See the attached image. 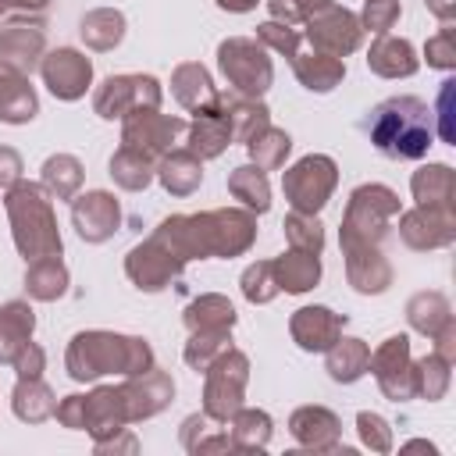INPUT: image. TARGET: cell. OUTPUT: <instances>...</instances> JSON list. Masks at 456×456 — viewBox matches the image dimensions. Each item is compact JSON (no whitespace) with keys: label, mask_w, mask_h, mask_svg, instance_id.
<instances>
[{"label":"cell","mask_w":456,"mask_h":456,"mask_svg":"<svg viewBox=\"0 0 456 456\" xmlns=\"http://www.w3.org/2000/svg\"><path fill=\"white\" fill-rule=\"evenodd\" d=\"M157 235L182 260L239 256L256 239V217H253V210H239V207H221V210H207V214H175L157 228Z\"/></svg>","instance_id":"1"},{"label":"cell","mask_w":456,"mask_h":456,"mask_svg":"<svg viewBox=\"0 0 456 456\" xmlns=\"http://www.w3.org/2000/svg\"><path fill=\"white\" fill-rule=\"evenodd\" d=\"M64 367L75 381H96L100 374H142L153 367V349L146 338L118 331H78L68 346Z\"/></svg>","instance_id":"2"},{"label":"cell","mask_w":456,"mask_h":456,"mask_svg":"<svg viewBox=\"0 0 456 456\" xmlns=\"http://www.w3.org/2000/svg\"><path fill=\"white\" fill-rule=\"evenodd\" d=\"M370 142L395 160H417L435 142V118L431 107L417 96H392L370 110L367 121Z\"/></svg>","instance_id":"3"},{"label":"cell","mask_w":456,"mask_h":456,"mask_svg":"<svg viewBox=\"0 0 456 456\" xmlns=\"http://www.w3.org/2000/svg\"><path fill=\"white\" fill-rule=\"evenodd\" d=\"M7 217H11V232H14V246L25 256V264L39 260V256H61V232H57V217L50 207V192L36 182H14L4 196Z\"/></svg>","instance_id":"4"},{"label":"cell","mask_w":456,"mask_h":456,"mask_svg":"<svg viewBox=\"0 0 456 456\" xmlns=\"http://www.w3.org/2000/svg\"><path fill=\"white\" fill-rule=\"evenodd\" d=\"M399 217V196L388 185H360L349 192L342 217V249L349 246H378L388 235V224Z\"/></svg>","instance_id":"5"},{"label":"cell","mask_w":456,"mask_h":456,"mask_svg":"<svg viewBox=\"0 0 456 456\" xmlns=\"http://www.w3.org/2000/svg\"><path fill=\"white\" fill-rule=\"evenodd\" d=\"M217 64H221V75L228 78L232 93H242V96H264L274 78L271 57L260 46V39H246V36L224 39L217 46Z\"/></svg>","instance_id":"6"},{"label":"cell","mask_w":456,"mask_h":456,"mask_svg":"<svg viewBox=\"0 0 456 456\" xmlns=\"http://www.w3.org/2000/svg\"><path fill=\"white\" fill-rule=\"evenodd\" d=\"M207 385H203V413L217 424H224L246 395V381H249V360L239 349H224L207 370Z\"/></svg>","instance_id":"7"},{"label":"cell","mask_w":456,"mask_h":456,"mask_svg":"<svg viewBox=\"0 0 456 456\" xmlns=\"http://www.w3.org/2000/svg\"><path fill=\"white\" fill-rule=\"evenodd\" d=\"M335 182H338V167L324 153H310V157L296 160L292 167H285V175H281L285 200L299 214H317L328 203V196L335 192Z\"/></svg>","instance_id":"8"},{"label":"cell","mask_w":456,"mask_h":456,"mask_svg":"<svg viewBox=\"0 0 456 456\" xmlns=\"http://www.w3.org/2000/svg\"><path fill=\"white\" fill-rule=\"evenodd\" d=\"M121 121H125V125H121V146L139 150V153H146L150 160L171 153L175 142H178V135L189 128L182 118L160 114L157 107H139V110L125 114Z\"/></svg>","instance_id":"9"},{"label":"cell","mask_w":456,"mask_h":456,"mask_svg":"<svg viewBox=\"0 0 456 456\" xmlns=\"http://www.w3.org/2000/svg\"><path fill=\"white\" fill-rule=\"evenodd\" d=\"M303 36L310 39V46H314L317 53L346 57V53H353V50L360 46L363 25H360V18H356L353 11L338 7L335 0H328V4H321V7L306 18V32H303Z\"/></svg>","instance_id":"10"},{"label":"cell","mask_w":456,"mask_h":456,"mask_svg":"<svg viewBox=\"0 0 456 456\" xmlns=\"http://www.w3.org/2000/svg\"><path fill=\"white\" fill-rule=\"evenodd\" d=\"M139 107H160V82L153 75H110L93 96V110L103 121L125 118Z\"/></svg>","instance_id":"11"},{"label":"cell","mask_w":456,"mask_h":456,"mask_svg":"<svg viewBox=\"0 0 456 456\" xmlns=\"http://www.w3.org/2000/svg\"><path fill=\"white\" fill-rule=\"evenodd\" d=\"M185 267V260L153 232L146 242L132 246V253L125 256V274L135 281V289L142 292H160L171 285V278H178V271Z\"/></svg>","instance_id":"12"},{"label":"cell","mask_w":456,"mask_h":456,"mask_svg":"<svg viewBox=\"0 0 456 456\" xmlns=\"http://www.w3.org/2000/svg\"><path fill=\"white\" fill-rule=\"evenodd\" d=\"M367 370H374L381 392L392 403H406L417 395L413 388V360H410V338L406 335H388L367 360Z\"/></svg>","instance_id":"13"},{"label":"cell","mask_w":456,"mask_h":456,"mask_svg":"<svg viewBox=\"0 0 456 456\" xmlns=\"http://www.w3.org/2000/svg\"><path fill=\"white\" fill-rule=\"evenodd\" d=\"M125 424H132V410H128V395L121 385H103L93 395H82L78 431H89L93 442H103V438L125 431Z\"/></svg>","instance_id":"14"},{"label":"cell","mask_w":456,"mask_h":456,"mask_svg":"<svg viewBox=\"0 0 456 456\" xmlns=\"http://www.w3.org/2000/svg\"><path fill=\"white\" fill-rule=\"evenodd\" d=\"M399 235L410 249H438L456 239V207H413L399 214Z\"/></svg>","instance_id":"15"},{"label":"cell","mask_w":456,"mask_h":456,"mask_svg":"<svg viewBox=\"0 0 456 456\" xmlns=\"http://www.w3.org/2000/svg\"><path fill=\"white\" fill-rule=\"evenodd\" d=\"M39 71H43V82L46 89L57 96V100H78L86 96L89 82H93V61L71 46H61V50H50L43 61H39Z\"/></svg>","instance_id":"16"},{"label":"cell","mask_w":456,"mask_h":456,"mask_svg":"<svg viewBox=\"0 0 456 456\" xmlns=\"http://www.w3.org/2000/svg\"><path fill=\"white\" fill-rule=\"evenodd\" d=\"M71 224L86 242H107L121 224V207L103 189L82 192L71 200Z\"/></svg>","instance_id":"17"},{"label":"cell","mask_w":456,"mask_h":456,"mask_svg":"<svg viewBox=\"0 0 456 456\" xmlns=\"http://www.w3.org/2000/svg\"><path fill=\"white\" fill-rule=\"evenodd\" d=\"M43 46H46V32L39 21H28L25 14L0 21V61L14 64L18 71L28 75L43 61Z\"/></svg>","instance_id":"18"},{"label":"cell","mask_w":456,"mask_h":456,"mask_svg":"<svg viewBox=\"0 0 456 456\" xmlns=\"http://www.w3.org/2000/svg\"><path fill=\"white\" fill-rule=\"evenodd\" d=\"M342 324H346V317L335 314V310H328V306H299L292 314V321H289V331H292V338H296L299 349L324 353L342 335Z\"/></svg>","instance_id":"19"},{"label":"cell","mask_w":456,"mask_h":456,"mask_svg":"<svg viewBox=\"0 0 456 456\" xmlns=\"http://www.w3.org/2000/svg\"><path fill=\"white\" fill-rule=\"evenodd\" d=\"M289 431L299 445L314 452H331L338 449V438H342V424L328 406H299L289 417Z\"/></svg>","instance_id":"20"},{"label":"cell","mask_w":456,"mask_h":456,"mask_svg":"<svg viewBox=\"0 0 456 456\" xmlns=\"http://www.w3.org/2000/svg\"><path fill=\"white\" fill-rule=\"evenodd\" d=\"M125 395H128V410H132V420H142V417H153L160 413L171 395H175V381L171 374H164L160 367H150L142 374H132L125 385Z\"/></svg>","instance_id":"21"},{"label":"cell","mask_w":456,"mask_h":456,"mask_svg":"<svg viewBox=\"0 0 456 456\" xmlns=\"http://www.w3.org/2000/svg\"><path fill=\"white\" fill-rule=\"evenodd\" d=\"M36 114H39V100H36V89H32L28 75L18 71L14 64L0 61V121L25 125Z\"/></svg>","instance_id":"22"},{"label":"cell","mask_w":456,"mask_h":456,"mask_svg":"<svg viewBox=\"0 0 456 456\" xmlns=\"http://www.w3.org/2000/svg\"><path fill=\"white\" fill-rule=\"evenodd\" d=\"M346 253V274H349V285L363 296L370 292H385L392 285V267L388 260L381 256L378 246H349L342 249Z\"/></svg>","instance_id":"23"},{"label":"cell","mask_w":456,"mask_h":456,"mask_svg":"<svg viewBox=\"0 0 456 456\" xmlns=\"http://www.w3.org/2000/svg\"><path fill=\"white\" fill-rule=\"evenodd\" d=\"M171 93H175V100H178L185 110H192V114L214 110V107H217V96H221V93L214 89L207 68L196 64V61H185V64L175 68V75H171Z\"/></svg>","instance_id":"24"},{"label":"cell","mask_w":456,"mask_h":456,"mask_svg":"<svg viewBox=\"0 0 456 456\" xmlns=\"http://www.w3.org/2000/svg\"><path fill=\"white\" fill-rule=\"evenodd\" d=\"M367 68L374 71V75H381V78H410L417 68H420V61H417V53H413V46H410V39H399V36H378L374 43H370V50H367Z\"/></svg>","instance_id":"25"},{"label":"cell","mask_w":456,"mask_h":456,"mask_svg":"<svg viewBox=\"0 0 456 456\" xmlns=\"http://www.w3.org/2000/svg\"><path fill=\"white\" fill-rule=\"evenodd\" d=\"M221 114L228 121V132L235 142H249L260 128L271 125V110L260 103V96H242V93H221Z\"/></svg>","instance_id":"26"},{"label":"cell","mask_w":456,"mask_h":456,"mask_svg":"<svg viewBox=\"0 0 456 456\" xmlns=\"http://www.w3.org/2000/svg\"><path fill=\"white\" fill-rule=\"evenodd\" d=\"M189 132V153H196L200 160H210V157H217L228 142H232V132H228V121H224V114H221V96H217V107L214 110H203V114H196V121L185 128Z\"/></svg>","instance_id":"27"},{"label":"cell","mask_w":456,"mask_h":456,"mask_svg":"<svg viewBox=\"0 0 456 456\" xmlns=\"http://www.w3.org/2000/svg\"><path fill=\"white\" fill-rule=\"evenodd\" d=\"M413 200L420 207H456V175L449 164H424L410 178Z\"/></svg>","instance_id":"28"},{"label":"cell","mask_w":456,"mask_h":456,"mask_svg":"<svg viewBox=\"0 0 456 456\" xmlns=\"http://www.w3.org/2000/svg\"><path fill=\"white\" fill-rule=\"evenodd\" d=\"M274 267V281L285 292H306L321 281V253H306V249H289L278 260H271Z\"/></svg>","instance_id":"29"},{"label":"cell","mask_w":456,"mask_h":456,"mask_svg":"<svg viewBox=\"0 0 456 456\" xmlns=\"http://www.w3.org/2000/svg\"><path fill=\"white\" fill-rule=\"evenodd\" d=\"M157 178H160V185H164L171 196H189V192H196L200 182H203V164H200V157L189 153V150H171V153L160 157Z\"/></svg>","instance_id":"30"},{"label":"cell","mask_w":456,"mask_h":456,"mask_svg":"<svg viewBox=\"0 0 456 456\" xmlns=\"http://www.w3.org/2000/svg\"><path fill=\"white\" fill-rule=\"evenodd\" d=\"M296 78L310 89V93H331L342 78H346V64L342 57H328V53H296L292 57Z\"/></svg>","instance_id":"31"},{"label":"cell","mask_w":456,"mask_h":456,"mask_svg":"<svg viewBox=\"0 0 456 456\" xmlns=\"http://www.w3.org/2000/svg\"><path fill=\"white\" fill-rule=\"evenodd\" d=\"M324 353H328V374H331V381L349 385V381H356V378L367 374L370 346H367L363 338H342V335H338Z\"/></svg>","instance_id":"32"},{"label":"cell","mask_w":456,"mask_h":456,"mask_svg":"<svg viewBox=\"0 0 456 456\" xmlns=\"http://www.w3.org/2000/svg\"><path fill=\"white\" fill-rule=\"evenodd\" d=\"M11 406H14V417L25 420V424H43L53 417L57 410V399L53 392L39 381V378H18L14 392H11Z\"/></svg>","instance_id":"33"},{"label":"cell","mask_w":456,"mask_h":456,"mask_svg":"<svg viewBox=\"0 0 456 456\" xmlns=\"http://www.w3.org/2000/svg\"><path fill=\"white\" fill-rule=\"evenodd\" d=\"M32 328H36V317H32V306L28 303H4L0 306V363H11L14 353L32 338Z\"/></svg>","instance_id":"34"},{"label":"cell","mask_w":456,"mask_h":456,"mask_svg":"<svg viewBox=\"0 0 456 456\" xmlns=\"http://www.w3.org/2000/svg\"><path fill=\"white\" fill-rule=\"evenodd\" d=\"M64 289H68V267L61 264V256H39V260L28 264V271H25V292L32 299L50 303V299L64 296Z\"/></svg>","instance_id":"35"},{"label":"cell","mask_w":456,"mask_h":456,"mask_svg":"<svg viewBox=\"0 0 456 456\" xmlns=\"http://www.w3.org/2000/svg\"><path fill=\"white\" fill-rule=\"evenodd\" d=\"M185 324H189V331H232L235 310L224 296L210 292V296H200L185 306Z\"/></svg>","instance_id":"36"},{"label":"cell","mask_w":456,"mask_h":456,"mask_svg":"<svg viewBox=\"0 0 456 456\" xmlns=\"http://www.w3.org/2000/svg\"><path fill=\"white\" fill-rule=\"evenodd\" d=\"M224 424H228V438H232L235 449L253 452V449H264V445L271 442V417H267L264 410H246V406H239Z\"/></svg>","instance_id":"37"},{"label":"cell","mask_w":456,"mask_h":456,"mask_svg":"<svg viewBox=\"0 0 456 456\" xmlns=\"http://www.w3.org/2000/svg\"><path fill=\"white\" fill-rule=\"evenodd\" d=\"M110 178H114L121 189L139 192V189H146V185L157 178V164H153L146 153L121 146V150L110 157Z\"/></svg>","instance_id":"38"},{"label":"cell","mask_w":456,"mask_h":456,"mask_svg":"<svg viewBox=\"0 0 456 456\" xmlns=\"http://www.w3.org/2000/svg\"><path fill=\"white\" fill-rule=\"evenodd\" d=\"M228 192H232L235 200H242V207L253 210V214H264V210L271 207V185H267V178H264V171H260L256 164L235 167V171L228 175Z\"/></svg>","instance_id":"39"},{"label":"cell","mask_w":456,"mask_h":456,"mask_svg":"<svg viewBox=\"0 0 456 456\" xmlns=\"http://www.w3.org/2000/svg\"><path fill=\"white\" fill-rule=\"evenodd\" d=\"M82 185V164L71 153H57L43 164V189L57 200H75Z\"/></svg>","instance_id":"40"},{"label":"cell","mask_w":456,"mask_h":456,"mask_svg":"<svg viewBox=\"0 0 456 456\" xmlns=\"http://www.w3.org/2000/svg\"><path fill=\"white\" fill-rule=\"evenodd\" d=\"M125 36V18L121 11H110V7H100V11H89L82 18V39L86 46L93 50H114Z\"/></svg>","instance_id":"41"},{"label":"cell","mask_w":456,"mask_h":456,"mask_svg":"<svg viewBox=\"0 0 456 456\" xmlns=\"http://www.w3.org/2000/svg\"><path fill=\"white\" fill-rule=\"evenodd\" d=\"M406 317H410L413 331L435 335V331L452 317V310H449V299H445L442 292H417V296L410 299V306H406Z\"/></svg>","instance_id":"42"},{"label":"cell","mask_w":456,"mask_h":456,"mask_svg":"<svg viewBox=\"0 0 456 456\" xmlns=\"http://www.w3.org/2000/svg\"><path fill=\"white\" fill-rule=\"evenodd\" d=\"M246 146H249V157H253V164H256L260 171H274V167L285 164V157H289V150H292V139H289V132L267 125V128H260Z\"/></svg>","instance_id":"43"},{"label":"cell","mask_w":456,"mask_h":456,"mask_svg":"<svg viewBox=\"0 0 456 456\" xmlns=\"http://www.w3.org/2000/svg\"><path fill=\"white\" fill-rule=\"evenodd\" d=\"M214 424H217V420H210L207 413L185 417V424H182V445H185L189 452H224V449H235L232 438H228V428H224L221 435H210Z\"/></svg>","instance_id":"44"},{"label":"cell","mask_w":456,"mask_h":456,"mask_svg":"<svg viewBox=\"0 0 456 456\" xmlns=\"http://www.w3.org/2000/svg\"><path fill=\"white\" fill-rule=\"evenodd\" d=\"M449 360H442L438 353H428L424 360H417L413 363V388H417V395H424L428 403H435V399H442L445 395V388H449Z\"/></svg>","instance_id":"45"},{"label":"cell","mask_w":456,"mask_h":456,"mask_svg":"<svg viewBox=\"0 0 456 456\" xmlns=\"http://www.w3.org/2000/svg\"><path fill=\"white\" fill-rule=\"evenodd\" d=\"M224 349H232L228 331H192V338L185 342V363H189L196 374H203Z\"/></svg>","instance_id":"46"},{"label":"cell","mask_w":456,"mask_h":456,"mask_svg":"<svg viewBox=\"0 0 456 456\" xmlns=\"http://www.w3.org/2000/svg\"><path fill=\"white\" fill-rule=\"evenodd\" d=\"M285 239H289L292 249L321 253V246H324V228H321V221H317L314 214H299V210H292V214L285 217Z\"/></svg>","instance_id":"47"},{"label":"cell","mask_w":456,"mask_h":456,"mask_svg":"<svg viewBox=\"0 0 456 456\" xmlns=\"http://www.w3.org/2000/svg\"><path fill=\"white\" fill-rule=\"evenodd\" d=\"M278 292H281V289H278V281H274L271 260H256V264H249V267L242 271V296H246L249 303H271Z\"/></svg>","instance_id":"48"},{"label":"cell","mask_w":456,"mask_h":456,"mask_svg":"<svg viewBox=\"0 0 456 456\" xmlns=\"http://www.w3.org/2000/svg\"><path fill=\"white\" fill-rule=\"evenodd\" d=\"M256 39H260V46H271L274 53H285L289 61L299 53V43H303V32L299 28H292V25H285V21H264V25H256Z\"/></svg>","instance_id":"49"},{"label":"cell","mask_w":456,"mask_h":456,"mask_svg":"<svg viewBox=\"0 0 456 456\" xmlns=\"http://www.w3.org/2000/svg\"><path fill=\"white\" fill-rule=\"evenodd\" d=\"M356 431H360V442L370 449V452H388L392 449V428L381 413H370V410H360L356 413Z\"/></svg>","instance_id":"50"},{"label":"cell","mask_w":456,"mask_h":456,"mask_svg":"<svg viewBox=\"0 0 456 456\" xmlns=\"http://www.w3.org/2000/svg\"><path fill=\"white\" fill-rule=\"evenodd\" d=\"M424 57L431 68H442V71H452L456 68V28L445 21V28H438L428 46H424Z\"/></svg>","instance_id":"51"},{"label":"cell","mask_w":456,"mask_h":456,"mask_svg":"<svg viewBox=\"0 0 456 456\" xmlns=\"http://www.w3.org/2000/svg\"><path fill=\"white\" fill-rule=\"evenodd\" d=\"M399 14H403L399 0H367L363 4V14H360V25L370 28L374 36H385L399 21Z\"/></svg>","instance_id":"52"},{"label":"cell","mask_w":456,"mask_h":456,"mask_svg":"<svg viewBox=\"0 0 456 456\" xmlns=\"http://www.w3.org/2000/svg\"><path fill=\"white\" fill-rule=\"evenodd\" d=\"M321 4H328V0H267V11L274 21L292 25V21H306Z\"/></svg>","instance_id":"53"},{"label":"cell","mask_w":456,"mask_h":456,"mask_svg":"<svg viewBox=\"0 0 456 456\" xmlns=\"http://www.w3.org/2000/svg\"><path fill=\"white\" fill-rule=\"evenodd\" d=\"M43 363H46V356H43V349L28 338L18 353H14V360H11V367L18 370V378H39L43 374Z\"/></svg>","instance_id":"54"},{"label":"cell","mask_w":456,"mask_h":456,"mask_svg":"<svg viewBox=\"0 0 456 456\" xmlns=\"http://www.w3.org/2000/svg\"><path fill=\"white\" fill-rule=\"evenodd\" d=\"M21 178V157L11 146H0V196H7V189Z\"/></svg>","instance_id":"55"},{"label":"cell","mask_w":456,"mask_h":456,"mask_svg":"<svg viewBox=\"0 0 456 456\" xmlns=\"http://www.w3.org/2000/svg\"><path fill=\"white\" fill-rule=\"evenodd\" d=\"M431 338H435V349H431V353H438L442 360H449V363H452V360H456V321L449 317V321H445Z\"/></svg>","instance_id":"56"},{"label":"cell","mask_w":456,"mask_h":456,"mask_svg":"<svg viewBox=\"0 0 456 456\" xmlns=\"http://www.w3.org/2000/svg\"><path fill=\"white\" fill-rule=\"evenodd\" d=\"M452 78H445L442 82V103H438V118H442V128H438V135H442V142H452V128H449V103H452Z\"/></svg>","instance_id":"57"},{"label":"cell","mask_w":456,"mask_h":456,"mask_svg":"<svg viewBox=\"0 0 456 456\" xmlns=\"http://www.w3.org/2000/svg\"><path fill=\"white\" fill-rule=\"evenodd\" d=\"M428 11L438 18V21H452L456 18V0H424Z\"/></svg>","instance_id":"58"},{"label":"cell","mask_w":456,"mask_h":456,"mask_svg":"<svg viewBox=\"0 0 456 456\" xmlns=\"http://www.w3.org/2000/svg\"><path fill=\"white\" fill-rule=\"evenodd\" d=\"M46 0H0V14H11V11H43Z\"/></svg>","instance_id":"59"},{"label":"cell","mask_w":456,"mask_h":456,"mask_svg":"<svg viewBox=\"0 0 456 456\" xmlns=\"http://www.w3.org/2000/svg\"><path fill=\"white\" fill-rule=\"evenodd\" d=\"M217 7L221 11H232V14H246V11L256 7V0H217Z\"/></svg>","instance_id":"60"}]
</instances>
